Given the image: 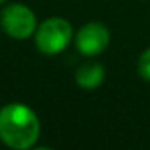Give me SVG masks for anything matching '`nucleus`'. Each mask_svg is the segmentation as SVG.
Wrapping results in <instances>:
<instances>
[{"instance_id":"423d86ee","label":"nucleus","mask_w":150,"mask_h":150,"mask_svg":"<svg viewBox=\"0 0 150 150\" xmlns=\"http://www.w3.org/2000/svg\"><path fill=\"white\" fill-rule=\"evenodd\" d=\"M137 71H139L142 79L150 81V49L144 50L140 53L139 60H137Z\"/></svg>"},{"instance_id":"7ed1b4c3","label":"nucleus","mask_w":150,"mask_h":150,"mask_svg":"<svg viewBox=\"0 0 150 150\" xmlns=\"http://www.w3.org/2000/svg\"><path fill=\"white\" fill-rule=\"evenodd\" d=\"M0 26L8 37L24 40L34 36L37 29L36 13L23 4H8L0 13Z\"/></svg>"},{"instance_id":"20e7f679","label":"nucleus","mask_w":150,"mask_h":150,"mask_svg":"<svg viewBox=\"0 0 150 150\" xmlns=\"http://www.w3.org/2000/svg\"><path fill=\"white\" fill-rule=\"evenodd\" d=\"M110 44V31L102 23H87L76 34V49L81 55L95 57Z\"/></svg>"},{"instance_id":"39448f33","label":"nucleus","mask_w":150,"mask_h":150,"mask_svg":"<svg viewBox=\"0 0 150 150\" xmlns=\"http://www.w3.org/2000/svg\"><path fill=\"white\" fill-rule=\"evenodd\" d=\"M76 84L82 89H95L103 82L105 79V69L100 63H84L76 69Z\"/></svg>"},{"instance_id":"0eeeda50","label":"nucleus","mask_w":150,"mask_h":150,"mask_svg":"<svg viewBox=\"0 0 150 150\" xmlns=\"http://www.w3.org/2000/svg\"><path fill=\"white\" fill-rule=\"evenodd\" d=\"M29 150H53V149H50V147H36L34 145L33 149H29Z\"/></svg>"},{"instance_id":"f257e3e1","label":"nucleus","mask_w":150,"mask_h":150,"mask_svg":"<svg viewBox=\"0 0 150 150\" xmlns=\"http://www.w3.org/2000/svg\"><path fill=\"white\" fill-rule=\"evenodd\" d=\"M40 137L37 113L26 103L11 102L0 107V142L11 150H29Z\"/></svg>"},{"instance_id":"6e6552de","label":"nucleus","mask_w":150,"mask_h":150,"mask_svg":"<svg viewBox=\"0 0 150 150\" xmlns=\"http://www.w3.org/2000/svg\"><path fill=\"white\" fill-rule=\"evenodd\" d=\"M4 2H7V0H0V4H4Z\"/></svg>"},{"instance_id":"f03ea898","label":"nucleus","mask_w":150,"mask_h":150,"mask_svg":"<svg viewBox=\"0 0 150 150\" xmlns=\"http://www.w3.org/2000/svg\"><path fill=\"white\" fill-rule=\"evenodd\" d=\"M73 39V26L68 20L60 16L47 18L34 33L36 49L42 55L52 57L62 53Z\"/></svg>"}]
</instances>
